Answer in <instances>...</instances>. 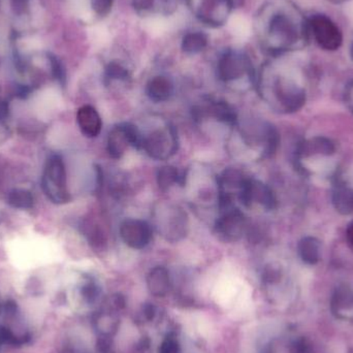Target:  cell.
I'll return each mask as SVG.
<instances>
[{
    "label": "cell",
    "mask_w": 353,
    "mask_h": 353,
    "mask_svg": "<svg viewBox=\"0 0 353 353\" xmlns=\"http://www.w3.org/2000/svg\"><path fill=\"white\" fill-rule=\"evenodd\" d=\"M120 236L129 247L143 249L151 243L152 229L146 221L126 219L121 223Z\"/></svg>",
    "instance_id": "7c38bea8"
},
{
    "label": "cell",
    "mask_w": 353,
    "mask_h": 353,
    "mask_svg": "<svg viewBox=\"0 0 353 353\" xmlns=\"http://www.w3.org/2000/svg\"><path fill=\"white\" fill-rule=\"evenodd\" d=\"M299 258L307 264H315L319 262L321 253V245L315 237L307 236L304 237L297 245Z\"/></svg>",
    "instance_id": "d6986e66"
},
{
    "label": "cell",
    "mask_w": 353,
    "mask_h": 353,
    "mask_svg": "<svg viewBox=\"0 0 353 353\" xmlns=\"http://www.w3.org/2000/svg\"><path fill=\"white\" fill-rule=\"evenodd\" d=\"M178 135L172 125L154 129L148 135H143L141 148L151 158L157 160H166L178 151Z\"/></svg>",
    "instance_id": "8992f818"
},
{
    "label": "cell",
    "mask_w": 353,
    "mask_h": 353,
    "mask_svg": "<svg viewBox=\"0 0 353 353\" xmlns=\"http://www.w3.org/2000/svg\"><path fill=\"white\" fill-rule=\"evenodd\" d=\"M208 45V38L202 32H190L182 41V49L188 54L202 52Z\"/></svg>",
    "instance_id": "7402d4cb"
},
{
    "label": "cell",
    "mask_w": 353,
    "mask_h": 353,
    "mask_svg": "<svg viewBox=\"0 0 353 353\" xmlns=\"http://www.w3.org/2000/svg\"><path fill=\"white\" fill-rule=\"evenodd\" d=\"M185 176H182L179 170L172 166H163L157 172V184L162 192H166L174 184H183Z\"/></svg>",
    "instance_id": "ffe728a7"
},
{
    "label": "cell",
    "mask_w": 353,
    "mask_h": 353,
    "mask_svg": "<svg viewBox=\"0 0 353 353\" xmlns=\"http://www.w3.org/2000/svg\"><path fill=\"white\" fill-rule=\"evenodd\" d=\"M344 100L347 108L353 113V80L345 88Z\"/></svg>",
    "instance_id": "f1b7e54d"
},
{
    "label": "cell",
    "mask_w": 353,
    "mask_h": 353,
    "mask_svg": "<svg viewBox=\"0 0 353 353\" xmlns=\"http://www.w3.org/2000/svg\"><path fill=\"white\" fill-rule=\"evenodd\" d=\"M233 9V0H203L198 17L208 25H223Z\"/></svg>",
    "instance_id": "5bb4252c"
},
{
    "label": "cell",
    "mask_w": 353,
    "mask_h": 353,
    "mask_svg": "<svg viewBox=\"0 0 353 353\" xmlns=\"http://www.w3.org/2000/svg\"><path fill=\"white\" fill-rule=\"evenodd\" d=\"M332 203L341 215L353 213V188L345 183H337L332 192Z\"/></svg>",
    "instance_id": "ac0fdd59"
},
{
    "label": "cell",
    "mask_w": 353,
    "mask_h": 353,
    "mask_svg": "<svg viewBox=\"0 0 353 353\" xmlns=\"http://www.w3.org/2000/svg\"><path fill=\"white\" fill-rule=\"evenodd\" d=\"M332 309L339 315L353 312V293L347 287H341L332 297Z\"/></svg>",
    "instance_id": "44dd1931"
},
{
    "label": "cell",
    "mask_w": 353,
    "mask_h": 353,
    "mask_svg": "<svg viewBox=\"0 0 353 353\" xmlns=\"http://www.w3.org/2000/svg\"><path fill=\"white\" fill-rule=\"evenodd\" d=\"M192 113L196 121H203L211 117L216 119L219 122L227 123V124L236 125L238 122L237 113L235 110L227 102H220V100L209 102V104L204 106H194Z\"/></svg>",
    "instance_id": "4fadbf2b"
},
{
    "label": "cell",
    "mask_w": 353,
    "mask_h": 353,
    "mask_svg": "<svg viewBox=\"0 0 353 353\" xmlns=\"http://www.w3.org/2000/svg\"><path fill=\"white\" fill-rule=\"evenodd\" d=\"M146 91L153 102H166L174 93V84L166 76H156L148 82Z\"/></svg>",
    "instance_id": "2e32d148"
},
{
    "label": "cell",
    "mask_w": 353,
    "mask_h": 353,
    "mask_svg": "<svg viewBox=\"0 0 353 353\" xmlns=\"http://www.w3.org/2000/svg\"><path fill=\"white\" fill-rule=\"evenodd\" d=\"M143 135L139 133L135 125L131 123H121L113 127L109 133L106 149L111 157L119 159L124 155L127 148L133 146L135 148H141Z\"/></svg>",
    "instance_id": "ba28073f"
},
{
    "label": "cell",
    "mask_w": 353,
    "mask_h": 353,
    "mask_svg": "<svg viewBox=\"0 0 353 353\" xmlns=\"http://www.w3.org/2000/svg\"><path fill=\"white\" fill-rule=\"evenodd\" d=\"M266 73L260 81V92L274 110L291 114L305 106L307 92L297 77L274 71H268Z\"/></svg>",
    "instance_id": "6da1fadb"
},
{
    "label": "cell",
    "mask_w": 353,
    "mask_h": 353,
    "mask_svg": "<svg viewBox=\"0 0 353 353\" xmlns=\"http://www.w3.org/2000/svg\"><path fill=\"white\" fill-rule=\"evenodd\" d=\"M42 187L49 200L54 204H67L71 201L67 170L61 156L53 155L49 158L43 174Z\"/></svg>",
    "instance_id": "5b68a950"
},
{
    "label": "cell",
    "mask_w": 353,
    "mask_h": 353,
    "mask_svg": "<svg viewBox=\"0 0 353 353\" xmlns=\"http://www.w3.org/2000/svg\"><path fill=\"white\" fill-rule=\"evenodd\" d=\"M115 0H92V9L98 15H108Z\"/></svg>",
    "instance_id": "484cf974"
},
{
    "label": "cell",
    "mask_w": 353,
    "mask_h": 353,
    "mask_svg": "<svg viewBox=\"0 0 353 353\" xmlns=\"http://www.w3.org/2000/svg\"><path fill=\"white\" fill-rule=\"evenodd\" d=\"M147 285L152 295L155 297H164L172 286L170 273L164 266H155L148 275Z\"/></svg>",
    "instance_id": "e0dca14e"
},
{
    "label": "cell",
    "mask_w": 353,
    "mask_h": 353,
    "mask_svg": "<svg viewBox=\"0 0 353 353\" xmlns=\"http://www.w3.org/2000/svg\"><path fill=\"white\" fill-rule=\"evenodd\" d=\"M106 76L111 81H113V80L124 81V80H127V78H128L129 73L128 71L123 65H121L120 63L111 62L106 67Z\"/></svg>",
    "instance_id": "cb8c5ba5"
},
{
    "label": "cell",
    "mask_w": 353,
    "mask_h": 353,
    "mask_svg": "<svg viewBox=\"0 0 353 353\" xmlns=\"http://www.w3.org/2000/svg\"><path fill=\"white\" fill-rule=\"evenodd\" d=\"M49 59H50L51 69H52L53 76H54L55 79L58 80L60 83H65V71L62 63L59 61L57 57L53 56V55H50Z\"/></svg>",
    "instance_id": "d4e9b609"
},
{
    "label": "cell",
    "mask_w": 353,
    "mask_h": 353,
    "mask_svg": "<svg viewBox=\"0 0 353 353\" xmlns=\"http://www.w3.org/2000/svg\"><path fill=\"white\" fill-rule=\"evenodd\" d=\"M328 1L334 5H342V3H346L347 0H328Z\"/></svg>",
    "instance_id": "d6a6232c"
},
{
    "label": "cell",
    "mask_w": 353,
    "mask_h": 353,
    "mask_svg": "<svg viewBox=\"0 0 353 353\" xmlns=\"http://www.w3.org/2000/svg\"><path fill=\"white\" fill-rule=\"evenodd\" d=\"M77 120L82 133L86 137H96L102 131V119L93 106H84L80 108Z\"/></svg>",
    "instance_id": "9a60e30c"
},
{
    "label": "cell",
    "mask_w": 353,
    "mask_h": 353,
    "mask_svg": "<svg viewBox=\"0 0 353 353\" xmlns=\"http://www.w3.org/2000/svg\"><path fill=\"white\" fill-rule=\"evenodd\" d=\"M307 21L299 14L287 13L285 10L276 11L268 19L264 42L266 50L274 55H281L297 48L307 38Z\"/></svg>",
    "instance_id": "7a4b0ae2"
},
{
    "label": "cell",
    "mask_w": 353,
    "mask_h": 353,
    "mask_svg": "<svg viewBox=\"0 0 353 353\" xmlns=\"http://www.w3.org/2000/svg\"><path fill=\"white\" fill-rule=\"evenodd\" d=\"M217 73L221 81H237L246 73H251V62L248 57L237 52H227L219 59Z\"/></svg>",
    "instance_id": "8fae6325"
},
{
    "label": "cell",
    "mask_w": 353,
    "mask_h": 353,
    "mask_svg": "<svg viewBox=\"0 0 353 353\" xmlns=\"http://www.w3.org/2000/svg\"><path fill=\"white\" fill-rule=\"evenodd\" d=\"M239 202L243 206L249 207L260 205L266 210H274L277 207V198L273 190L258 180L248 178Z\"/></svg>",
    "instance_id": "30bf717a"
},
{
    "label": "cell",
    "mask_w": 353,
    "mask_h": 353,
    "mask_svg": "<svg viewBox=\"0 0 353 353\" xmlns=\"http://www.w3.org/2000/svg\"><path fill=\"white\" fill-rule=\"evenodd\" d=\"M307 25L308 32L313 34L314 40L323 50L336 51L342 46L343 34L340 28L326 16H312Z\"/></svg>",
    "instance_id": "52a82bcc"
},
{
    "label": "cell",
    "mask_w": 353,
    "mask_h": 353,
    "mask_svg": "<svg viewBox=\"0 0 353 353\" xmlns=\"http://www.w3.org/2000/svg\"><path fill=\"white\" fill-rule=\"evenodd\" d=\"M247 220L239 209L231 208L223 211L214 225L215 235L225 243L239 241L247 231Z\"/></svg>",
    "instance_id": "9c48e42d"
},
{
    "label": "cell",
    "mask_w": 353,
    "mask_h": 353,
    "mask_svg": "<svg viewBox=\"0 0 353 353\" xmlns=\"http://www.w3.org/2000/svg\"><path fill=\"white\" fill-rule=\"evenodd\" d=\"M160 353H181V351H180V346L176 341L168 339L162 343L161 347H160Z\"/></svg>",
    "instance_id": "4316f807"
},
{
    "label": "cell",
    "mask_w": 353,
    "mask_h": 353,
    "mask_svg": "<svg viewBox=\"0 0 353 353\" xmlns=\"http://www.w3.org/2000/svg\"><path fill=\"white\" fill-rule=\"evenodd\" d=\"M8 203L13 208L27 210L34 207V196L26 190H14L8 196Z\"/></svg>",
    "instance_id": "603a6c76"
},
{
    "label": "cell",
    "mask_w": 353,
    "mask_h": 353,
    "mask_svg": "<svg viewBox=\"0 0 353 353\" xmlns=\"http://www.w3.org/2000/svg\"><path fill=\"white\" fill-rule=\"evenodd\" d=\"M9 104L5 100H0V120L7 118L9 116Z\"/></svg>",
    "instance_id": "4dcf8cb0"
},
{
    "label": "cell",
    "mask_w": 353,
    "mask_h": 353,
    "mask_svg": "<svg viewBox=\"0 0 353 353\" xmlns=\"http://www.w3.org/2000/svg\"><path fill=\"white\" fill-rule=\"evenodd\" d=\"M155 0H133V7L137 12L150 11L154 7Z\"/></svg>",
    "instance_id": "83f0119b"
},
{
    "label": "cell",
    "mask_w": 353,
    "mask_h": 353,
    "mask_svg": "<svg viewBox=\"0 0 353 353\" xmlns=\"http://www.w3.org/2000/svg\"><path fill=\"white\" fill-rule=\"evenodd\" d=\"M12 8L16 14H22L27 8L28 0H11Z\"/></svg>",
    "instance_id": "f546056e"
},
{
    "label": "cell",
    "mask_w": 353,
    "mask_h": 353,
    "mask_svg": "<svg viewBox=\"0 0 353 353\" xmlns=\"http://www.w3.org/2000/svg\"><path fill=\"white\" fill-rule=\"evenodd\" d=\"M336 145L332 139L316 135L299 144L297 150V164L309 176H330L336 170Z\"/></svg>",
    "instance_id": "3957f363"
},
{
    "label": "cell",
    "mask_w": 353,
    "mask_h": 353,
    "mask_svg": "<svg viewBox=\"0 0 353 353\" xmlns=\"http://www.w3.org/2000/svg\"><path fill=\"white\" fill-rule=\"evenodd\" d=\"M350 57L353 61V43H352V45H351V48H350Z\"/></svg>",
    "instance_id": "836d02e7"
},
{
    "label": "cell",
    "mask_w": 353,
    "mask_h": 353,
    "mask_svg": "<svg viewBox=\"0 0 353 353\" xmlns=\"http://www.w3.org/2000/svg\"><path fill=\"white\" fill-rule=\"evenodd\" d=\"M346 240L349 245L353 249V221L349 223L346 229Z\"/></svg>",
    "instance_id": "1f68e13d"
},
{
    "label": "cell",
    "mask_w": 353,
    "mask_h": 353,
    "mask_svg": "<svg viewBox=\"0 0 353 353\" xmlns=\"http://www.w3.org/2000/svg\"><path fill=\"white\" fill-rule=\"evenodd\" d=\"M154 223L158 233L168 242H178L186 237L188 216L180 207L159 204L154 210Z\"/></svg>",
    "instance_id": "277c9868"
}]
</instances>
